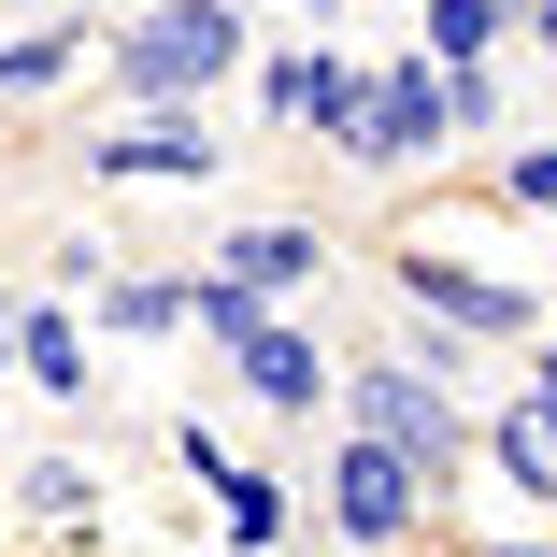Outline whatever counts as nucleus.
Instances as JSON below:
<instances>
[{"label": "nucleus", "instance_id": "nucleus-4", "mask_svg": "<svg viewBox=\"0 0 557 557\" xmlns=\"http://www.w3.org/2000/svg\"><path fill=\"white\" fill-rule=\"evenodd\" d=\"M414 529H443V486L400 458V443L344 429V443H329V543H344V557H400Z\"/></svg>", "mask_w": 557, "mask_h": 557}, {"label": "nucleus", "instance_id": "nucleus-13", "mask_svg": "<svg viewBox=\"0 0 557 557\" xmlns=\"http://www.w3.org/2000/svg\"><path fill=\"white\" fill-rule=\"evenodd\" d=\"M500 29H515V0H414V58H443V72L500 58Z\"/></svg>", "mask_w": 557, "mask_h": 557}, {"label": "nucleus", "instance_id": "nucleus-10", "mask_svg": "<svg viewBox=\"0 0 557 557\" xmlns=\"http://www.w3.org/2000/svg\"><path fill=\"white\" fill-rule=\"evenodd\" d=\"M214 272H244L258 300H300V286L329 272V230H314V214H258V230H230V244H214Z\"/></svg>", "mask_w": 557, "mask_h": 557}, {"label": "nucleus", "instance_id": "nucleus-24", "mask_svg": "<svg viewBox=\"0 0 557 557\" xmlns=\"http://www.w3.org/2000/svg\"><path fill=\"white\" fill-rule=\"evenodd\" d=\"M472 557H557V543H472Z\"/></svg>", "mask_w": 557, "mask_h": 557}, {"label": "nucleus", "instance_id": "nucleus-19", "mask_svg": "<svg viewBox=\"0 0 557 557\" xmlns=\"http://www.w3.org/2000/svg\"><path fill=\"white\" fill-rule=\"evenodd\" d=\"M15 557H115L100 529H44V543H15Z\"/></svg>", "mask_w": 557, "mask_h": 557}, {"label": "nucleus", "instance_id": "nucleus-14", "mask_svg": "<svg viewBox=\"0 0 557 557\" xmlns=\"http://www.w3.org/2000/svg\"><path fill=\"white\" fill-rule=\"evenodd\" d=\"M100 329L115 344H172L186 329V272H100Z\"/></svg>", "mask_w": 557, "mask_h": 557}, {"label": "nucleus", "instance_id": "nucleus-21", "mask_svg": "<svg viewBox=\"0 0 557 557\" xmlns=\"http://www.w3.org/2000/svg\"><path fill=\"white\" fill-rule=\"evenodd\" d=\"M529 386H543V400H557V329H543V344H529Z\"/></svg>", "mask_w": 557, "mask_h": 557}, {"label": "nucleus", "instance_id": "nucleus-15", "mask_svg": "<svg viewBox=\"0 0 557 557\" xmlns=\"http://www.w3.org/2000/svg\"><path fill=\"white\" fill-rule=\"evenodd\" d=\"M300 100H314V29L286 15V44H258V129L300 144Z\"/></svg>", "mask_w": 557, "mask_h": 557}, {"label": "nucleus", "instance_id": "nucleus-16", "mask_svg": "<svg viewBox=\"0 0 557 557\" xmlns=\"http://www.w3.org/2000/svg\"><path fill=\"white\" fill-rule=\"evenodd\" d=\"M15 500H29L44 529H100V458H29Z\"/></svg>", "mask_w": 557, "mask_h": 557}, {"label": "nucleus", "instance_id": "nucleus-22", "mask_svg": "<svg viewBox=\"0 0 557 557\" xmlns=\"http://www.w3.org/2000/svg\"><path fill=\"white\" fill-rule=\"evenodd\" d=\"M15 314H29V300H15V286H0V372H15Z\"/></svg>", "mask_w": 557, "mask_h": 557}, {"label": "nucleus", "instance_id": "nucleus-23", "mask_svg": "<svg viewBox=\"0 0 557 557\" xmlns=\"http://www.w3.org/2000/svg\"><path fill=\"white\" fill-rule=\"evenodd\" d=\"M400 557H472V543H443V529H414V543H400Z\"/></svg>", "mask_w": 557, "mask_h": 557}, {"label": "nucleus", "instance_id": "nucleus-1", "mask_svg": "<svg viewBox=\"0 0 557 557\" xmlns=\"http://www.w3.org/2000/svg\"><path fill=\"white\" fill-rule=\"evenodd\" d=\"M258 58V15L244 0H144V15L100 44V86L129 100V115H158V100H214Z\"/></svg>", "mask_w": 557, "mask_h": 557}, {"label": "nucleus", "instance_id": "nucleus-3", "mask_svg": "<svg viewBox=\"0 0 557 557\" xmlns=\"http://www.w3.org/2000/svg\"><path fill=\"white\" fill-rule=\"evenodd\" d=\"M344 429L400 443L429 486H458V472H472V400H458V372H429L414 344H400V358H344Z\"/></svg>", "mask_w": 557, "mask_h": 557}, {"label": "nucleus", "instance_id": "nucleus-17", "mask_svg": "<svg viewBox=\"0 0 557 557\" xmlns=\"http://www.w3.org/2000/svg\"><path fill=\"white\" fill-rule=\"evenodd\" d=\"M443 129H458V144L500 129V72H486V58H472V72H443Z\"/></svg>", "mask_w": 557, "mask_h": 557}, {"label": "nucleus", "instance_id": "nucleus-6", "mask_svg": "<svg viewBox=\"0 0 557 557\" xmlns=\"http://www.w3.org/2000/svg\"><path fill=\"white\" fill-rule=\"evenodd\" d=\"M443 144H458V129H443V58H386V72H372V115H358V158H344V172H429Z\"/></svg>", "mask_w": 557, "mask_h": 557}, {"label": "nucleus", "instance_id": "nucleus-7", "mask_svg": "<svg viewBox=\"0 0 557 557\" xmlns=\"http://www.w3.org/2000/svg\"><path fill=\"white\" fill-rule=\"evenodd\" d=\"M172 458H186V486L214 500V529H230L244 557L300 529V515H286V472H258V458H230V443H214V414H186V429H172Z\"/></svg>", "mask_w": 557, "mask_h": 557}, {"label": "nucleus", "instance_id": "nucleus-20", "mask_svg": "<svg viewBox=\"0 0 557 557\" xmlns=\"http://www.w3.org/2000/svg\"><path fill=\"white\" fill-rule=\"evenodd\" d=\"M515 29H529V44H543V58H557V0H515Z\"/></svg>", "mask_w": 557, "mask_h": 557}, {"label": "nucleus", "instance_id": "nucleus-5", "mask_svg": "<svg viewBox=\"0 0 557 557\" xmlns=\"http://www.w3.org/2000/svg\"><path fill=\"white\" fill-rule=\"evenodd\" d=\"M72 172H86V186H214V172H230V144H214L200 100H158V115L72 144Z\"/></svg>", "mask_w": 557, "mask_h": 557}, {"label": "nucleus", "instance_id": "nucleus-18", "mask_svg": "<svg viewBox=\"0 0 557 557\" xmlns=\"http://www.w3.org/2000/svg\"><path fill=\"white\" fill-rule=\"evenodd\" d=\"M500 200H515V214H557V144H515V158H500Z\"/></svg>", "mask_w": 557, "mask_h": 557}, {"label": "nucleus", "instance_id": "nucleus-8", "mask_svg": "<svg viewBox=\"0 0 557 557\" xmlns=\"http://www.w3.org/2000/svg\"><path fill=\"white\" fill-rule=\"evenodd\" d=\"M230 386H244L258 414H329L344 358H329V329H300V314H258L244 344H230Z\"/></svg>", "mask_w": 557, "mask_h": 557}, {"label": "nucleus", "instance_id": "nucleus-2", "mask_svg": "<svg viewBox=\"0 0 557 557\" xmlns=\"http://www.w3.org/2000/svg\"><path fill=\"white\" fill-rule=\"evenodd\" d=\"M386 286L414 314V344H543V300L515 272H486V258H458V244H429V230L386 244Z\"/></svg>", "mask_w": 557, "mask_h": 557}, {"label": "nucleus", "instance_id": "nucleus-12", "mask_svg": "<svg viewBox=\"0 0 557 557\" xmlns=\"http://www.w3.org/2000/svg\"><path fill=\"white\" fill-rule=\"evenodd\" d=\"M86 58H100L86 15H29V29H0V100H44V86H72Z\"/></svg>", "mask_w": 557, "mask_h": 557}, {"label": "nucleus", "instance_id": "nucleus-11", "mask_svg": "<svg viewBox=\"0 0 557 557\" xmlns=\"http://www.w3.org/2000/svg\"><path fill=\"white\" fill-rule=\"evenodd\" d=\"M15 372H29L44 400H100V344H86L58 300H29V314H15Z\"/></svg>", "mask_w": 557, "mask_h": 557}, {"label": "nucleus", "instance_id": "nucleus-9", "mask_svg": "<svg viewBox=\"0 0 557 557\" xmlns=\"http://www.w3.org/2000/svg\"><path fill=\"white\" fill-rule=\"evenodd\" d=\"M472 458H486L515 500H543V515H557V400H543V386H515L500 414H472Z\"/></svg>", "mask_w": 557, "mask_h": 557}]
</instances>
